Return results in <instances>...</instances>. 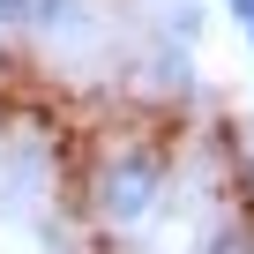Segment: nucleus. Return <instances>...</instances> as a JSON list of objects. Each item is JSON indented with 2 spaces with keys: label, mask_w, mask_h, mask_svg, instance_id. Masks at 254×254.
<instances>
[{
  "label": "nucleus",
  "mask_w": 254,
  "mask_h": 254,
  "mask_svg": "<svg viewBox=\"0 0 254 254\" xmlns=\"http://www.w3.org/2000/svg\"><path fill=\"white\" fill-rule=\"evenodd\" d=\"M157 202H165V157H157V150H127V157L105 165V180H97V209H105L112 224H142Z\"/></svg>",
  "instance_id": "f257e3e1"
},
{
  "label": "nucleus",
  "mask_w": 254,
  "mask_h": 254,
  "mask_svg": "<svg viewBox=\"0 0 254 254\" xmlns=\"http://www.w3.org/2000/svg\"><path fill=\"white\" fill-rule=\"evenodd\" d=\"M60 8H67V0H0V23H15V30H45Z\"/></svg>",
  "instance_id": "f03ea898"
},
{
  "label": "nucleus",
  "mask_w": 254,
  "mask_h": 254,
  "mask_svg": "<svg viewBox=\"0 0 254 254\" xmlns=\"http://www.w3.org/2000/svg\"><path fill=\"white\" fill-rule=\"evenodd\" d=\"M202 254H254V232L224 224V232H209V247H202Z\"/></svg>",
  "instance_id": "7ed1b4c3"
},
{
  "label": "nucleus",
  "mask_w": 254,
  "mask_h": 254,
  "mask_svg": "<svg viewBox=\"0 0 254 254\" xmlns=\"http://www.w3.org/2000/svg\"><path fill=\"white\" fill-rule=\"evenodd\" d=\"M232 15H239V23H254V0H232Z\"/></svg>",
  "instance_id": "20e7f679"
},
{
  "label": "nucleus",
  "mask_w": 254,
  "mask_h": 254,
  "mask_svg": "<svg viewBox=\"0 0 254 254\" xmlns=\"http://www.w3.org/2000/svg\"><path fill=\"white\" fill-rule=\"evenodd\" d=\"M247 45H254V23H247Z\"/></svg>",
  "instance_id": "39448f33"
}]
</instances>
